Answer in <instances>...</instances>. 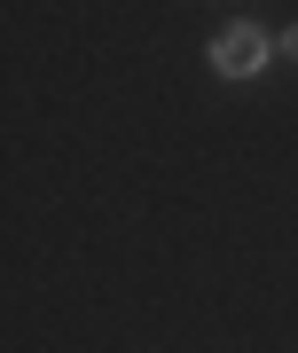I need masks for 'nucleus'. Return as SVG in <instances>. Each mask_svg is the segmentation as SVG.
<instances>
[{
    "mask_svg": "<svg viewBox=\"0 0 298 353\" xmlns=\"http://www.w3.org/2000/svg\"><path fill=\"white\" fill-rule=\"evenodd\" d=\"M267 48H275V39H267L259 24H228L220 39H212V71H220V79H259Z\"/></svg>",
    "mask_w": 298,
    "mask_h": 353,
    "instance_id": "nucleus-1",
    "label": "nucleus"
},
{
    "mask_svg": "<svg viewBox=\"0 0 298 353\" xmlns=\"http://www.w3.org/2000/svg\"><path fill=\"white\" fill-rule=\"evenodd\" d=\"M283 55H290V63H298V32H283Z\"/></svg>",
    "mask_w": 298,
    "mask_h": 353,
    "instance_id": "nucleus-2",
    "label": "nucleus"
}]
</instances>
